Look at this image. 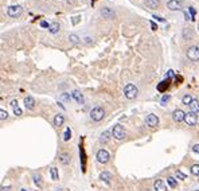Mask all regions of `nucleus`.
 Returning <instances> with one entry per match:
<instances>
[{"instance_id": "f257e3e1", "label": "nucleus", "mask_w": 199, "mask_h": 191, "mask_svg": "<svg viewBox=\"0 0 199 191\" xmlns=\"http://www.w3.org/2000/svg\"><path fill=\"white\" fill-rule=\"evenodd\" d=\"M137 93H139V90H137V87H136L133 83H127L124 87V94H125V97L128 98V100H133V98L137 97Z\"/></svg>"}, {"instance_id": "f03ea898", "label": "nucleus", "mask_w": 199, "mask_h": 191, "mask_svg": "<svg viewBox=\"0 0 199 191\" xmlns=\"http://www.w3.org/2000/svg\"><path fill=\"white\" fill-rule=\"evenodd\" d=\"M104 116H105V111L101 106H94L90 112V117H91V120H94V121H101L104 119Z\"/></svg>"}, {"instance_id": "7ed1b4c3", "label": "nucleus", "mask_w": 199, "mask_h": 191, "mask_svg": "<svg viewBox=\"0 0 199 191\" xmlns=\"http://www.w3.org/2000/svg\"><path fill=\"white\" fill-rule=\"evenodd\" d=\"M112 136L116 139V140H123V139H125L127 133H125L124 128L121 127L120 124H117V125H115L112 129Z\"/></svg>"}, {"instance_id": "20e7f679", "label": "nucleus", "mask_w": 199, "mask_h": 191, "mask_svg": "<svg viewBox=\"0 0 199 191\" xmlns=\"http://www.w3.org/2000/svg\"><path fill=\"white\" fill-rule=\"evenodd\" d=\"M22 12H23V8H22V6L16 4V6H10L8 8H7V14H8V16L11 18H18L22 15Z\"/></svg>"}, {"instance_id": "39448f33", "label": "nucleus", "mask_w": 199, "mask_h": 191, "mask_svg": "<svg viewBox=\"0 0 199 191\" xmlns=\"http://www.w3.org/2000/svg\"><path fill=\"white\" fill-rule=\"evenodd\" d=\"M187 57L191 61H199V46H191L187 50Z\"/></svg>"}, {"instance_id": "423d86ee", "label": "nucleus", "mask_w": 199, "mask_h": 191, "mask_svg": "<svg viewBox=\"0 0 199 191\" xmlns=\"http://www.w3.org/2000/svg\"><path fill=\"white\" fill-rule=\"evenodd\" d=\"M184 121H186V124H187V125H190V127L195 125V124L198 123V116H197V113H194V112H189V113H186Z\"/></svg>"}, {"instance_id": "0eeeda50", "label": "nucleus", "mask_w": 199, "mask_h": 191, "mask_svg": "<svg viewBox=\"0 0 199 191\" xmlns=\"http://www.w3.org/2000/svg\"><path fill=\"white\" fill-rule=\"evenodd\" d=\"M145 124L148 127L151 128H155V127H157V124H159V117H157L156 115H148L147 116V119H145Z\"/></svg>"}, {"instance_id": "6e6552de", "label": "nucleus", "mask_w": 199, "mask_h": 191, "mask_svg": "<svg viewBox=\"0 0 199 191\" xmlns=\"http://www.w3.org/2000/svg\"><path fill=\"white\" fill-rule=\"evenodd\" d=\"M97 160L100 161V163L105 164L109 161V153L106 149H100V151L97 152Z\"/></svg>"}, {"instance_id": "1a4fd4ad", "label": "nucleus", "mask_w": 199, "mask_h": 191, "mask_svg": "<svg viewBox=\"0 0 199 191\" xmlns=\"http://www.w3.org/2000/svg\"><path fill=\"white\" fill-rule=\"evenodd\" d=\"M182 0H169V2L167 3V7H168V10H171V11H178L182 8Z\"/></svg>"}, {"instance_id": "9d476101", "label": "nucleus", "mask_w": 199, "mask_h": 191, "mask_svg": "<svg viewBox=\"0 0 199 191\" xmlns=\"http://www.w3.org/2000/svg\"><path fill=\"white\" fill-rule=\"evenodd\" d=\"M153 190L155 191H167V185L163 179H157L153 183Z\"/></svg>"}, {"instance_id": "9b49d317", "label": "nucleus", "mask_w": 199, "mask_h": 191, "mask_svg": "<svg viewBox=\"0 0 199 191\" xmlns=\"http://www.w3.org/2000/svg\"><path fill=\"white\" fill-rule=\"evenodd\" d=\"M184 117H186V113H184L182 109H176V111H174V113H172V119L175 121H178V123L183 121Z\"/></svg>"}, {"instance_id": "f8f14e48", "label": "nucleus", "mask_w": 199, "mask_h": 191, "mask_svg": "<svg viewBox=\"0 0 199 191\" xmlns=\"http://www.w3.org/2000/svg\"><path fill=\"white\" fill-rule=\"evenodd\" d=\"M71 96H73V98L77 101V104H79V105H82L83 102H85V98H83V96L82 93H81L79 90H73L71 91Z\"/></svg>"}, {"instance_id": "ddd939ff", "label": "nucleus", "mask_w": 199, "mask_h": 191, "mask_svg": "<svg viewBox=\"0 0 199 191\" xmlns=\"http://www.w3.org/2000/svg\"><path fill=\"white\" fill-rule=\"evenodd\" d=\"M101 15L105 18V19H113L115 18V12H113L110 8H102L101 10Z\"/></svg>"}, {"instance_id": "4468645a", "label": "nucleus", "mask_w": 199, "mask_h": 191, "mask_svg": "<svg viewBox=\"0 0 199 191\" xmlns=\"http://www.w3.org/2000/svg\"><path fill=\"white\" fill-rule=\"evenodd\" d=\"M24 105H26V108H27V109H34V106H35V100L31 97V96H28V97L24 98Z\"/></svg>"}, {"instance_id": "2eb2a0df", "label": "nucleus", "mask_w": 199, "mask_h": 191, "mask_svg": "<svg viewBox=\"0 0 199 191\" xmlns=\"http://www.w3.org/2000/svg\"><path fill=\"white\" fill-rule=\"evenodd\" d=\"M145 6L151 10H155L160 6V0H145Z\"/></svg>"}, {"instance_id": "dca6fc26", "label": "nucleus", "mask_w": 199, "mask_h": 191, "mask_svg": "<svg viewBox=\"0 0 199 191\" xmlns=\"http://www.w3.org/2000/svg\"><path fill=\"white\" fill-rule=\"evenodd\" d=\"M100 179H101V181H104L106 185H110V181H112V175H110L108 171H104V172H101V175H100Z\"/></svg>"}, {"instance_id": "f3484780", "label": "nucleus", "mask_w": 199, "mask_h": 191, "mask_svg": "<svg viewBox=\"0 0 199 191\" xmlns=\"http://www.w3.org/2000/svg\"><path fill=\"white\" fill-rule=\"evenodd\" d=\"M65 123V116L63 115H57L54 117V125L55 127H62V124Z\"/></svg>"}, {"instance_id": "a211bd4d", "label": "nucleus", "mask_w": 199, "mask_h": 191, "mask_svg": "<svg viewBox=\"0 0 199 191\" xmlns=\"http://www.w3.org/2000/svg\"><path fill=\"white\" fill-rule=\"evenodd\" d=\"M110 135H112V132H109V131L102 132V135L100 136V143H108L110 140Z\"/></svg>"}, {"instance_id": "6ab92c4d", "label": "nucleus", "mask_w": 199, "mask_h": 191, "mask_svg": "<svg viewBox=\"0 0 199 191\" xmlns=\"http://www.w3.org/2000/svg\"><path fill=\"white\" fill-rule=\"evenodd\" d=\"M59 28H61V26L58 22H53V23L50 24V27H49V31L51 32V34H57L58 31H59Z\"/></svg>"}, {"instance_id": "aec40b11", "label": "nucleus", "mask_w": 199, "mask_h": 191, "mask_svg": "<svg viewBox=\"0 0 199 191\" xmlns=\"http://www.w3.org/2000/svg\"><path fill=\"white\" fill-rule=\"evenodd\" d=\"M190 109H191V112H194V113H199V100H195L194 98V101L191 102V105H190Z\"/></svg>"}, {"instance_id": "412c9836", "label": "nucleus", "mask_w": 199, "mask_h": 191, "mask_svg": "<svg viewBox=\"0 0 199 191\" xmlns=\"http://www.w3.org/2000/svg\"><path fill=\"white\" fill-rule=\"evenodd\" d=\"M59 160H61V163L62 164H69V161H70V156H69V153H61L59 155Z\"/></svg>"}, {"instance_id": "4be33fe9", "label": "nucleus", "mask_w": 199, "mask_h": 191, "mask_svg": "<svg viewBox=\"0 0 199 191\" xmlns=\"http://www.w3.org/2000/svg\"><path fill=\"white\" fill-rule=\"evenodd\" d=\"M182 101H183L184 105H191V102L194 101V98H193V96H191V94H186V96H184V97L182 98Z\"/></svg>"}, {"instance_id": "5701e85b", "label": "nucleus", "mask_w": 199, "mask_h": 191, "mask_svg": "<svg viewBox=\"0 0 199 191\" xmlns=\"http://www.w3.org/2000/svg\"><path fill=\"white\" fill-rule=\"evenodd\" d=\"M50 172H51V179H53V181H58V170H57V168L51 167Z\"/></svg>"}, {"instance_id": "b1692460", "label": "nucleus", "mask_w": 199, "mask_h": 191, "mask_svg": "<svg viewBox=\"0 0 199 191\" xmlns=\"http://www.w3.org/2000/svg\"><path fill=\"white\" fill-rule=\"evenodd\" d=\"M69 40L73 43V45H77V43H79V40H81V39H79L78 36L75 35V34H70V36H69Z\"/></svg>"}, {"instance_id": "393cba45", "label": "nucleus", "mask_w": 199, "mask_h": 191, "mask_svg": "<svg viewBox=\"0 0 199 191\" xmlns=\"http://www.w3.org/2000/svg\"><path fill=\"white\" fill-rule=\"evenodd\" d=\"M70 137H71V131H70V128H66L65 133H63V140L65 141H69Z\"/></svg>"}, {"instance_id": "a878e982", "label": "nucleus", "mask_w": 199, "mask_h": 191, "mask_svg": "<svg viewBox=\"0 0 199 191\" xmlns=\"http://www.w3.org/2000/svg\"><path fill=\"white\" fill-rule=\"evenodd\" d=\"M32 178H34V182H35V185L36 186H42V178H40V175L39 174H34V176H32Z\"/></svg>"}, {"instance_id": "bb28decb", "label": "nucleus", "mask_w": 199, "mask_h": 191, "mask_svg": "<svg viewBox=\"0 0 199 191\" xmlns=\"http://www.w3.org/2000/svg\"><path fill=\"white\" fill-rule=\"evenodd\" d=\"M191 174L195 176H199V164H194V166L191 167Z\"/></svg>"}, {"instance_id": "cd10ccee", "label": "nucleus", "mask_w": 199, "mask_h": 191, "mask_svg": "<svg viewBox=\"0 0 199 191\" xmlns=\"http://www.w3.org/2000/svg\"><path fill=\"white\" fill-rule=\"evenodd\" d=\"M167 183L172 187V189H175V187H176V181H175L174 178H171V176H169V178L167 179Z\"/></svg>"}, {"instance_id": "c85d7f7f", "label": "nucleus", "mask_w": 199, "mask_h": 191, "mask_svg": "<svg viewBox=\"0 0 199 191\" xmlns=\"http://www.w3.org/2000/svg\"><path fill=\"white\" fill-rule=\"evenodd\" d=\"M176 178H178V179H180V181H184V179H186V175H184L182 171L176 170Z\"/></svg>"}, {"instance_id": "c756f323", "label": "nucleus", "mask_w": 199, "mask_h": 191, "mask_svg": "<svg viewBox=\"0 0 199 191\" xmlns=\"http://www.w3.org/2000/svg\"><path fill=\"white\" fill-rule=\"evenodd\" d=\"M7 117H8V113H7L4 109H2V111H0V119H2V120H7Z\"/></svg>"}, {"instance_id": "7c9ffc66", "label": "nucleus", "mask_w": 199, "mask_h": 191, "mask_svg": "<svg viewBox=\"0 0 199 191\" xmlns=\"http://www.w3.org/2000/svg\"><path fill=\"white\" fill-rule=\"evenodd\" d=\"M14 113H15L16 116H22V113L23 112H22V109L19 108V106H16V108H14Z\"/></svg>"}, {"instance_id": "2f4dec72", "label": "nucleus", "mask_w": 199, "mask_h": 191, "mask_svg": "<svg viewBox=\"0 0 199 191\" xmlns=\"http://www.w3.org/2000/svg\"><path fill=\"white\" fill-rule=\"evenodd\" d=\"M193 151H194V152H197V153L199 152V144H195V145L193 147Z\"/></svg>"}, {"instance_id": "473e14b6", "label": "nucleus", "mask_w": 199, "mask_h": 191, "mask_svg": "<svg viewBox=\"0 0 199 191\" xmlns=\"http://www.w3.org/2000/svg\"><path fill=\"white\" fill-rule=\"evenodd\" d=\"M168 100H169V96H164V97L161 98V102L164 104V102H165V101H168Z\"/></svg>"}, {"instance_id": "72a5a7b5", "label": "nucleus", "mask_w": 199, "mask_h": 191, "mask_svg": "<svg viewBox=\"0 0 199 191\" xmlns=\"http://www.w3.org/2000/svg\"><path fill=\"white\" fill-rule=\"evenodd\" d=\"M11 106H12V108H16V106H18V101L14 100L12 102H11Z\"/></svg>"}, {"instance_id": "f704fd0d", "label": "nucleus", "mask_w": 199, "mask_h": 191, "mask_svg": "<svg viewBox=\"0 0 199 191\" xmlns=\"http://www.w3.org/2000/svg\"><path fill=\"white\" fill-rule=\"evenodd\" d=\"M40 26H42V27H47V28L50 27L49 23H46V22H42V23H40Z\"/></svg>"}, {"instance_id": "c9c22d12", "label": "nucleus", "mask_w": 199, "mask_h": 191, "mask_svg": "<svg viewBox=\"0 0 199 191\" xmlns=\"http://www.w3.org/2000/svg\"><path fill=\"white\" fill-rule=\"evenodd\" d=\"M153 18H155V19H157V20H160V22H164V19H163V18H160V16H156V15H155Z\"/></svg>"}, {"instance_id": "e433bc0d", "label": "nucleus", "mask_w": 199, "mask_h": 191, "mask_svg": "<svg viewBox=\"0 0 199 191\" xmlns=\"http://www.w3.org/2000/svg\"><path fill=\"white\" fill-rule=\"evenodd\" d=\"M10 189H11L10 186H7V187H4V186H3V187H2V191H7V190H10Z\"/></svg>"}, {"instance_id": "4c0bfd02", "label": "nucleus", "mask_w": 199, "mask_h": 191, "mask_svg": "<svg viewBox=\"0 0 199 191\" xmlns=\"http://www.w3.org/2000/svg\"><path fill=\"white\" fill-rule=\"evenodd\" d=\"M168 77H174V71H172V70H168Z\"/></svg>"}, {"instance_id": "58836bf2", "label": "nucleus", "mask_w": 199, "mask_h": 191, "mask_svg": "<svg viewBox=\"0 0 199 191\" xmlns=\"http://www.w3.org/2000/svg\"><path fill=\"white\" fill-rule=\"evenodd\" d=\"M20 191H27V190H24V189H22V190H20Z\"/></svg>"}, {"instance_id": "ea45409f", "label": "nucleus", "mask_w": 199, "mask_h": 191, "mask_svg": "<svg viewBox=\"0 0 199 191\" xmlns=\"http://www.w3.org/2000/svg\"><path fill=\"white\" fill-rule=\"evenodd\" d=\"M198 30H199V26H198Z\"/></svg>"}, {"instance_id": "a19ab883", "label": "nucleus", "mask_w": 199, "mask_h": 191, "mask_svg": "<svg viewBox=\"0 0 199 191\" xmlns=\"http://www.w3.org/2000/svg\"><path fill=\"white\" fill-rule=\"evenodd\" d=\"M197 191H199V190H197Z\"/></svg>"}]
</instances>
